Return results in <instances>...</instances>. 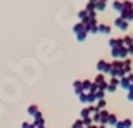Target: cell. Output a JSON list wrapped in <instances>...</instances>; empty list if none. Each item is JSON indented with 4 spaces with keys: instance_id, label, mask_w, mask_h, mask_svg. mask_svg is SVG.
<instances>
[{
    "instance_id": "8992f818",
    "label": "cell",
    "mask_w": 133,
    "mask_h": 128,
    "mask_svg": "<svg viewBox=\"0 0 133 128\" xmlns=\"http://www.w3.org/2000/svg\"><path fill=\"white\" fill-rule=\"evenodd\" d=\"M123 123H124V128H130L131 126V119H123Z\"/></svg>"
},
{
    "instance_id": "3957f363",
    "label": "cell",
    "mask_w": 133,
    "mask_h": 128,
    "mask_svg": "<svg viewBox=\"0 0 133 128\" xmlns=\"http://www.w3.org/2000/svg\"><path fill=\"white\" fill-rule=\"evenodd\" d=\"M28 114L36 116V114H40V111H38V107H36V106H30V107H28Z\"/></svg>"
},
{
    "instance_id": "277c9868",
    "label": "cell",
    "mask_w": 133,
    "mask_h": 128,
    "mask_svg": "<svg viewBox=\"0 0 133 128\" xmlns=\"http://www.w3.org/2000/svg\"><path fill=\"white\" fill-rule=\"evenodd\" d=\"M118 123V118H116V116H114V114H109V118H107V125H116Z\"/></svg>"
},
{
    "instance_id": "52a82bcc",
    "label": "cell",
    "mask_w": 133,
    "mask_h": 128,
    "mask_svg": "<svg viewBox=\"0 0 133 128\" xmlns=\"http://www.w3.org/2000/svg\"><path fill=\"white\" fill-rule=\"evenodd\" d=\"M128 100H133V90H130V92H128Z\"/></svg>"
},
{
    "instance_id": "6da1fadb",
    "label": "cell",
    "mask_w": 133,
    "mask_h": 128,
    "mask_svg": "<svg viewBox=\"0 0 133 128\" xmlns=\"http://www.w3.org/2000/svg\"><path fill=\"white\" fill-rule=\"evenodd\" d=\"M97 69H99L100 73H109V71H111V64L105 62V61H99V64H97Z\"/></svg>"
},
{
    "instance_id": "7a4b0ae2",
    "label": "cell",
    "mask_w": 133,
    "mask_h": 128,
    "mask_svg": "<svg viewBox=\"0 0 133 128\" xmlns=\"http://www.w3.org/2000/svg\"><path fill=\"white\" fill-rule=\"evenodd\" d=\"M118 85H119V80H118V78H112V80L107 83V88H105V90H107V92H114V90L118 88Z\"/></svg>"
},
{
    "instance_id": "5b68a950",
    "label": "cell",
    "mask_w": 133,
    "mask_h": 128,
    "mask_svg": "<svg viewBox=\"0 0 133 128\" xmlns=\"http://www.w3.org/2000/svg\"><path fill=\"white\" fill-rule=\"evenodd\" d=\"M73 128H85V125H83V119H78V121H74Z\"/></svg>"
},
{
    "instance_id": "ba28073f",
    "label": "cell",
    "mask_w": 133,
    "mask_h": 128,
    "mask_svg": "<svg viewBox=\"0 0 133 128\" xmlns=\"http://www.w3.org/2000/svg\"><path fill=\"white\" fill-rule=\"evenodd\" d=\"M23 128H31V125L30 123H23Z\"/></svg>"
}]
</instances>
